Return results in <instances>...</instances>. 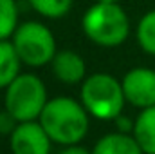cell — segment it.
I'll return each mask as SVG.
<instances>
[{
    "label": "cell",
    "instance_id": "1",
    "mask_svg": "<svg viewBox=\"0 0 155 154\" xmlns=\"http://www.w3.org/2000/svg\"><path fill=\"white\" fill-rule=\"evenodd\" d=\"M90 118L92 116L88 114L81 100L60 94L49 98L38 121L52 140V143L65 147L81 143L85 140L90 129Z\"/></svg>",
    "mask_w": 155,
    "mask_h": 154
},
{
    "label": "cell",
    "instance_id": "2",
    "mask_svg": "<svg viewBox=\"0 0 155 154\" xmlns=\"http://www.w3.org/2000/svg\"><path fill=\"white\" fill-rule=\"evenodd\" d=\"M81 31L97 47H119L130 37V16L121 4L96 0L81 16Z\"/></svg>",
    "mask_w": 155,
    "mask_h": 154
},
{
    "label": "cell",
    "instance_id": "3",
    "mask_svg": "<svg viewBox=\"0 0 155 154\" xmlns=\"http://www.w3.org/2000/svg\"><path fill=\"white\" fill-rule=\"evenodd\" d=\"M79 100L99 121H114L126 105L121 80L108 73H92L79 83Z\"/></svg>",
    "mask_w": 155,
    "mask_h": 154
},
{
    "label": "cell",
    "instance_id": "4",
    "mask_svg": "<svg viewBox=\"0 0 155 154\" xmlns=\"http://www.w3.org/2000/svg\"><path fill=\"white\" fill-rule=\"evenodd\" d=\"M11 42L24 65L40 69L51 65L54 54L58 53V44L52 29L38 20L20 22Z\"/></svg>",
    "mask_w": 155,
    "mask_h": 154
},
{
    "label": "cell",
    "instance_id": "5",
    "mask_svg": "<svg viewBox=\"0 0 155 154\" xmlns=\"http://www.w3.org/2000/svg\"><path fill=\"white\" fill-rule=\"evenodd\" d=\"M4 91V109L18 121L38 120L49 102L45 82L35 73H20Z\"/></svg>",
    "mask_w": 155,
    "mask_h": 154
},
{
    "label": "cell",
    "instance_id": "6",
    "mask_svg": "<svg viewBox=\"0 0 155 154\" xmlns=\"http://www.w3.org/2000/svg\"><path fill=\"white\" fill-rule=\"evenodd\" d=\"M126 103L135 109H146L155 105V69L152 67H132L121 80Z\"/></svg>",
    "mask_w": 155,
    "mask_h": 154
},
{
    "label": "cell",
    "instance_id": "7",
    "mask_svg": "<svg viewBox=\"0 0 155 154\" xmlns=\"http://www.w3.org/2000/svg\"><path fill=\"white\" fill-rule=\"evenodd\" d=\"M52 140L38 120L18 121L16 129L9 134L11 154H51Z\"/></svg>",
    "mask_w": 155,
    "mask_h": 154
},
{
    "label": "cell",
    "instance_id": "8",
    "mask_svg": "<svg viewBox=\"0 0 155 154\" xmlns=\"http://www.w3.org/2000/svg\"><path fill=\"white\" fill-rule=\"evenodd\" d=\"M51 71L52 76L65 85H78L88 76L83 56L72 49H58L51 62Z\"/></svg>",
    "mask_w": 155,
    "mask_h": 154
},
{
    "label": "cell",
    "instance_id": "9",
    "mask_svg": "<svg viewBox=\"0 0 155 154\" xmlns=\"http://www.w3.org/2000/svg\"><path fill=\"white\" fill-rule=\"evenodd\" d=\"M92 154H144L134 134L128 132H107L92 147Z\"/></svg>",
    "mask_w": 155,
    "mask_h": 154
},
{
    "label": "cell",
    "instance_id": "10",
    "mask_svg": "<svg viewBox=\"0 0 155 154\" xmlns=\"http://www.w3.org/2000/svg\"><path fill=\"white\" fill-rule=\"evenodd\" d=\"M132 134L139 142L144 154H155V105L139 111Z\"/></svg>",
    "mask_w": 155,
    "mask_h": 154
},
{
    "label": "cell",
    "instance_id": "11",
    "mask_svg": "<svg viewBox=\"0 0 155 154\" xmlns=\"http://www.w3.org/2000/svg\"><path fill=\"white\" fill-rule=\"evenodd\" d=\"M22 60L11 40H0V89H5L22 73Z\"/></svg>",
    "mask_w": 155,
    "mask_h": 154
},
{
    "label": "cell",
    "instance_id": "12",
    "mask_svg": "<svg viewBox=\"0 0 155 154\" xmlns=\"http://www.w3.org/2000/svg\"><path fill=\"white\" fill-rule=\"evenodd\" d=\"M27 4L41 18L60 20L71 13L74 0H27Z\"/></svg>",
    "mask_w": 155,
    "mask_h": 154
},
{
    "label": "cell",
    "instance_id": "13",
    "mask_svg": "<svg viewBox=\"0 0 155 154\" xmlns=\"http://www.w3.org/2000/svg\"><path fill=\"white\" fill-rule=\"evenodd\" d=\"M135 40L143 53L155 56V9L144 13L135 26Z\"/></svg>",
    "mask_w": 155,
    "mask_h": 154
},
{
    "label": "cell",
    "instance_id": "14",
    "mask_svg": "<svg viewBox=\"0 0 155 154\" xmlns=\"http://www.w3.org/2000/svg\"><path fill=\"white\" fill-rule=\"evenodd\" d=\"M20 26V7L16 0H0V40H11Z\"/></svg>",
    "mask_w": 155,
    "mask_h": 154
},
{
    "label": "cell",
    "instance_id": "15",
    "mask_svg": "<svg viewBox=\"0 0 155 154\" xmlns=\"http://www.w3.org/2000/svg\"><path fill=\"white\" fill-rule=\"evenodd\" d=\"M16 125H18V120L11 114V113H7L5 109L0 111V134L2 136H7L9 138V134L16 129Z\"/></svg>",
    "mask_w": 155,
    "mask_h": 154
},
{
    "label": "cell",
    "instance_id": "16",
    "mask_svg": "<svg viewBox=\"0 0 155 154\" xmlns=\"http://www.w3.org/2000/svg\"><path fill=\"white\" fill-rule=\"evenodd\" d=\"M114 125H116V131H119V132H128V134H132V132H134L135 120H132L130 116H126V114H119L116 120H114Z\"/></svg>",
    "mask_w": 155,
    "mask_h": 154
},
{
    "label": "cell",
    "instance_id": "17",
    "mask_svg": "<svg viewBox=\"0 0 155 154\" xmlns=\"http://www.w3.org/2000/svg\"><path fill=\"white\" fill-rule=\"evenodd\" d=\"M58 154H92V151H88L87 147L76 143V145H65Z\"/></svg>",
    "mask_w": 155,
    "mask_h": 154
},
{
    "label": "cell",
    "instance_id": "18",
    "mask_svg": "<svg viewBox=\"0 0 155 154\" xmlns=\"http://www.w3.org/2000/svg\"><path fill=\"white\" fill-rule=\"evenodd\" d=\"M97 2H114V4H121L123 0H97Z\"/></svg>",
    "mask_w": 155,
    "mask_h": 154
}]
</instances>
